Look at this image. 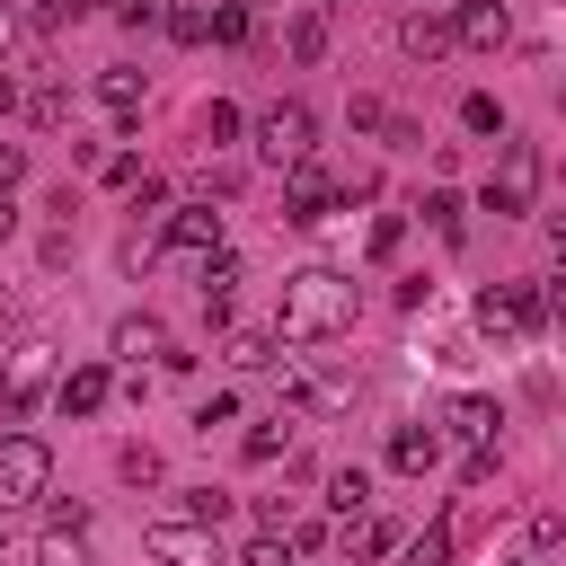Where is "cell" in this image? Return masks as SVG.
Segmentation results:
<instances>
[{"label": "cell", "mask_w": 566, "mask_h": 566, "mask_svg": "<svg viewBox=\"0 0 566 566\" xmlns=\"http://www.w3.org/2000/svg\"><path fill=\"white\" fill-rule=\"evenodd\" d=\"M318 150V115L301 106V97H274L265 115H256V159L265 168H292V159H310Z\"/></svg>", "instance_id": "cell-2"}, {"label": "cell", "mask_w": 566, "mask_h": 566, "mask_svg": "<svg viewBox=\"0 0 566 566\" xmlns=\"http://www.w3.org/2000/svg\"><path fill=\"white\" fill-rule=\"evenodd\" d=\"M9 230H18V212H9V195H0V239H9Z\"/></svg>", "instance_id": "cell-44"}, {"label": "cell", "mask_w": 566, "mask_h": 566, "mask_svg": "<svg viewBox=\"0 0 566 566\" xmlns=\"http://www.w3.org/2000/svg\"><path fill=\"white\" fill-rule=\"evenodd\" d=\"M195 142H203V150H221V142H239V106H230V97H212V106L195 115Z\"/></svg>", "instance_id": "cell-24"}, {"label": "cell", "mask_w": 566, "mask_h": 566, "mask_svg": "<svg viewBox=\"0 0 566 566\" xmlns=\"http://www.w3.org/2000/svg\"><path fill=\"white\" fill-rule=\"evenodd\" d=\"M478 327H486L495 345H522V336L539 327V301H531V283H495V292H478Z\"/></svg>", "instance_id": "cell-8"}, {"label": "cell", "mask_w": 566, "mask_h": 566, "mask_svg": "<svg viewBox=\"0 0 566 566\" xmlns=\"http://www.w3.org/2000/svg\"><path fill=\"white\" fill-rule=\"evenodd\" d=\"M142 539H150V557H159V566H221V539H212L203 522H186V513H159Z\"/></svg>", "instance_id": "cell-6"}, {"label": "cell", "mask_w": 566, "mask_h": 566, "mask_svg": "<svg viewBox=\"0 0 566 566\" xmlns=\"http://www.w3.org/2000/svg\"><path fill=\"white\" fill-rule=\"evenodd\" d=\"M9 44H18V18H9V9H0V53H9Z\"/></svg>", "instance_id": "cell-43"}, {"label": "cell", "mask_w": 566, "mask_h": 566, "mask_svg": "<svg viewBox=\"0 0 566 566\" xmlns=\"http://www.w3.org/2000/svg\"><path fill=\"white\" fill-rule=\"evenodd\" d=\"M27 115H35V124H44V133H53V124H62V115H71V97H62V88H35V97H27Z\"/></svg>", "instance_id": "cell-35"}, {"label": "cell", "mask_w": 566, "mask_h": 566, "mask_svg": "<svg viewBox=\"0 0 566 566\" xmlns=\"http://www.w3.org/2000/svg\"><path fill=\"white\" fill-rule=\"evenodd\" d=\"M177 513H186V522H203V531H221V522H230V495H221V486H186V504H177Z\"/></svg>", "instance_id": "cell-26"}, {"label": "cell", "mask_w": 566, "mask_h": 566, "mask_svg": "<svg viewBox=\"0 0 566 566\" xmlns=\"http://www.w3.org/2000/svg\"><path fill=\"white\" fill-rule=\"evenodd\" d=\"M106 389H115V371H106V363H80V371H62V380H53V407H62V416H97V407H106Z\"/></svg>", "instance_id": "cell-13"}, {"label": "cell", "mask_w": 566, "mask_h": 566, "mask_svg": "<svg viewBox=\"0 0 566 566\" xmlns=\"http://www.w3.org/2000/svg\"><path fill=\"white\" fill-rule=\"evenodd\" d=\"M195 283H203V318H230V301H239V283H248V265H239L230 248H212V256L195 265Z\"/></svg>", "instance_id": "cell-12"}, {"label": "cell", "mask_w": 566, "mask_h": 566, "mask_svg": "<svg viewBox=\"0 0 566 566\" xmlns=\"http://www.w3.org/2000/svg\"><path fill=\"white\" fill-rule=\"evenodd\" d=\"M354 310H363V301H354V283H345L336 265H301V274H283V318H274V327H283L292 345H336V336L354 327Z\"/></svg>", "instance_id": "cell-1"}, {"label": "cell", "mask_w": 566, "mask_h": 566, "mask_svg": "<svg viewBox=\"0 0 566 566\" xmlns=\"http://www.w3.org/2000/svg\"><path fill=\"white\" fill-rule=\"evenodd\" d=\"M442 424H451V433H460V442H495V424H504V407H495V398H478V389H460V398H451V416H442Z\"/></svg>", "instance_id": "cell-17"}, {"label": "cell", "mask_w": 566, "mask_h": 566, "mask_svg": "<svg viewBox=\"0 0 566 566\" xmlns=\"http://www.w3.org/2000/svg\"><path fill=\"white\" fill-rule=\"evenodd\" d=\"M345 548H354V557H389V548H398V522H354Z\"/></svg>", "instance_id": "cell-28"}, {"label": "cell", "mask_w": 566, "mask_h": 566, "mask_svg": "<svg viewBox=\"0 0 566 566\" xmlns=\"http://www.w3.org/2000/svg\"><path fill=\"white\" fill-rule=\"evenodd\" d=\"M106 354H115V363H168L177 345H168V318L124 310V318H115V336H106Z\"/></svg>", "instance_id": "cell-10"}, {"label": "cell", "mask_w": 566, "mask_h": 566, "mask_svg": "<svg viewBox=\"0 0 566 566\" xmlns=\"http://www.w3.org/2000/svg\"><path fill=\"white\" fill-rule=\"evenodd\" d=\"M327 35H336L327 9H301V18L283 27V53H292V62H327Z\"/></svg>", "instance_id": "cell-18"}, {"label": "cell", "mask_w": 566, "mask_h": 566, "mask_svg": "<svg viewBox=\"0 0 566 566\" xmlns=\"http://www.w3.org/2000/svg\"><path fill=\"white\" fill-rule=\"evenodd\" d=\"M460 124H469V133H495V142H504V106H495L486 88H469V97H460Z\"/></svg>", "instance_id": "cell-27"}, {"label": "cell", "mask_w": 566, "mask_h": 566, "mask_svg": "<svg viewBox=\"0 0 566 566\" xmlns=\"http://www.w3.org/2000/svg\"><path fill=\"white\" fill-rule=\"evenodd\" d=\"M504 35H513V9H504V0H460V9H451V44L495 53Z\"/></svg>", "instance_id": "cell-11"}, {"label": "cell", "mask_w": 566, "mask_h": 566, "mask_svg": "<svg viewBox=\"0 0 566 566\" xmlns=\"http://www.w3.org/2000/svg\"><path fill=\"white\" fill-rule=\"evenodd\" d=\"M168 35H177V44H212V27H203V9H195V0H177V18H168Z\"/></svg>", "instance_id": "cell-32"}, {"label": "cell", "mask_w": 566, "mask_h": 566, "mask_svg": "<svg viewBox=\"0 0 566 566\" xmlns=\"http://www.w3.org/2000/svg\"><path fill=\"white\" fill-rule=\"evenodd\" d=\"M424 9H433V0H424Z\"/></svg>", "instance_id": "cell-47"}, {"label": "cell", "mask_w": 566, "mask_h": 566, "mask_svg": "<svg viewBox=\"0 0 566 566\" xmlns=\"http://www.w3.org/2000/svg\"><path fill=\"white\" fill-rule=\"evenodd\" d=\"M230 416H239V398H230V389H212V398L195 407V424H203V433H212V424H230Z\"/></svg>", "instance_id": "cell-37"}, {"label": "cell", "mask_w": 566, "mask_h": 566, "mask_svg": "<svg viewBox=\"0 0 566 566\" xmlns=\"http://www.w3.org/2000/svg\"><path fill=\"white\" fill-rule=\"evenodd\" d=\"M389 469H398V478H433V469H442V433H433V424H398V433H389Z\"/></svg>", "instance_id": "cell-14"}, {"label": "cell", "mask_w": 566, "mask_h": 566, "mask_svg": "<svg viewBox=\"0 0 566 566\" xmlns=\"http://www.w3.org/2000/svg\"><path fill=\"white\" fill-rule=\"evenodd\" d=\"M9 106H18V97H9V80H0V115H9Z\"/></svg>", "instance_id": "cell-45"}, {"label": "cell", "mask_w": 566, "mask_h": 566, "mask_svg": "<svg viewBox=\"0 0 566 566\" xmlns=\"http://www.w3.org/2000/svg\"><path fill=\"white\" fill-rule=\"evenodd\" d=\"M44 486H53V451L35 433H0V513L9 504H35Z\"/></svg>", "instance_id": "cell-3"}, {"label": "cell", "mask_w": 566, "mask_h": 566, "mask_svg": "<svg viewBox=\"0 0 566 566\" xmlns=\"http://www.w3.org/2000/svg\"><path fill=\"white\" fill-rule=\"evenodd\" d=\"M18 177H27V150H18V142H0V195H9Z\"/></svg>", "instance_id": "cell-40"}, {"label": "cell", "mask_w": 566, "mask_h": 566, "mask_svg": "<svg viewBox=\"0 0 566 566\" xmlns=\"http://www.w3.org/2000/svg\"><path fill=\"white\" fill-rule=\"evenodd\" d=\"M327 504H336V513L354 522V513L371 504V469H363V460H354V469H327Z\"/></svg>", "instance_id": "cell-21"}, {"label": "cell", "mask_w": 566, "mask_h": 566, "mask_svg": "<svg viewBox=\"0 0 566 566\" xmlns=\"http://www.w3.org/2000/svg\"><path fill=\"white\" fill-rule=\"evenodd\" d=\"M97 106L133 124V115H142V71H133V62H115V71H97Z\"/></svg>", "instance_id": "cell-19"}, {"label": "cell", "mask_w": 566, "mask_h": 566, "mask_svg": "<svg viewBox=\"0 0 566 566\" xmlns=\"http://www.w3.org/2000/svg\"><path fill=\"white\" fill-rule=\"evenodd\" d=\"M221 354H230L239 371H265V363H274V327H230V345H221Z\"/></svg>", "instance_id": "cell-22"}, {"label": "cell", "mask_w": 566, "mask_h": 566, "mask_svg": "<svg viewBox=\"0 0 566 566\" xmlns=\"http://www.w3.org/2000/svg\"><path fill=\"white\" fill-rule=\"evenodd\" d=\"M115 18H124L133 35H150V27H168V18H177V0H115Z\"/></svg>", "instance_id": "cell-29"}, {"label": "cell", "mask_w": 566, "mask_h": 566, "mask_svg": "<svg viewBox=\"0 0 566 566\" xmlns=\"http://www.w3.org/2000/svg\"><path fill=\"white\" fill-rule=\"evenodd\" d=\"M363 248H371V256H380V265H389V256H398V248H407V221H398V212H380V221H371V239H363Z\"/></svg>", "instance_id": "cell-31"}, {"label": "cell", "mask_w": 566, "mask_h": 566, "mask_svg": "<svg viewBox=\"0 0 566 566\" xmlns=\"http://www.w3.org/2000/svg\"><path fill=\"white\" fill-rule=\"evenodd\" d=\"M115 469H124V478H133V486H159V451H150V442H133V451H124V460H115Z\"/></svg>", "instance_id": "cell-33"}, {"label": "cell", "mask_w": 566, "mask_h": 566, "mask_svg": "<svg viewBox=\"0 0 566 566\" xmlns=\"http://www.w3.org/2000/svg\"><path fill=\"white\" fill-rule=\"evenodd\" d=\"M486 478H495V451H486V442H478V451H469V460H460V486H469V495H478V486H486Z\"/></svg>", "instance_id": "cell-38"}, {"label": "cell", "mask_w": 566, "mask_h": 566, "mask_svg": "<svg viewBox=\"0 0 566 566\" xmlns=\"http://www.w3.org/2000/svg\"><path fill=\"white\" fill-rule=\"evenodd\" d=\"M416 212H424V221H433L442 239H460V230H469V212H460V195H451V186H433V195H424Z\"/></svg>", "instance_id": "cell-25"}, {"label": "cell", "mask_w": 566, "mask_h": 566, "mask_svg": "<svg viewBox=\"0 0 566 566\" xmlns=\"http://www.w3.org/2000/svg\"><path fill=\"white\" fill-rule=\"evenodd\" d=\"M548 248H557V265H566V212H548Z\"/></svg>", "instance_id": "cell-41"}, {"label": "cell", "mask_w": 566, "mask_h": 566, "mask_svg": "<svg viewBox=\"0 0 566 566\" xmlns=\"http://www.w3.org/2000/svg\"><path fill=\"white\" fill-rule=\"evenodd\" d=\"M451 539H460L451 522H424V531H416V539H398V548H407V566H451Z\"/></svg>", "instance_id": "cell-23"}, {"label": "cell", "mask_w": 566, "mask_h": 566, "mask_svg": "<svg viewBox=\"0 0 566 566\" xmlns=\"http://www.w3.org/2000/svg\"><path fill=\"white\" fill-rule=\"evenodd\" d=\"M283 442H292V416H265V424H248L239 460H248V469H265V460H283Z\"/></svg>", "instance_id": "cell-20"}, {"label": "cell", "mask_w": 566, "mask_h": 566, "mask_svg": "<svg viewBox=\"0 0 566 566\" xmlns=\"http://www.w3.org/2000/svg\"><path fill=\"white\" fill-rule=\"evenodd\" d=\"M531 301H539V318H557V327H566V265H557V274H539V292H531Z\"/></svg>", "instance_id": "cell-34"}, {"label": "cell", "mask_w": 566, "mask_h": 566, "mask_svg": "<svg viewBox=\"0 0 566 566\" xmlns=\"http://www.w3.org/2000/svg\"><path fill=\"white\" fill-rule=\"evenodd\" d=\"M9 327H18V301H9V292H0V336H9Z\"/></svg>", "instance_id": "cell-42"}, {"label": "cell", "mask_w": 566, "mask_h": 566, "mask_svg": "<svg viewBox=\"0 0 566 566\" xmlns=\"http://www.w3.org/2000/svg\"><path fill=\"white\" fill-rule=\"evenodd\" d=\"M44 380H62V371H53V345H35V336H27V345L9 354V380H0V424H18V416L35 407V389H44Z\"/></svg>", "instance_id": "cell-9"}, {"label": "cell", "mask_w": 566, "mask_h": 566, "mask_svg": "<svg viewBox=\"0 0 566 566\" xmlns=\"http://www.w3.org/2000/svg\"><path fill=\"white\" fill-rule=\"evenodd\" d=\"M106 0H44V27H80V18H97Z\"/></svg>", "instance_id": "cell-36"}, {"label": "cell", "mask_w": 566, "mask_h": 566, "mask_svg": "<svg viewBox=\"0 0 566 566\" xmlns=\"http://www.w3.org/2000/svg\"><path fill=\"white\" fill-rule=\"evenodd\" d=\"M327 203H336V177H327L318 159H292V168H283V221H292V230H318Z\"/></svg>", "instance_id": "cell-7"}, {"label": "cell", "mask_w": 566, "mask_h": 566, "mask_svg": "<svg viewBox=\"0 0 566 566\" xmlns=\"http://www.w3.org/2000/svg\"><path fill=\"white\" fill-rule=\"evenodd\" d=\"M203 27H212V44H239V35H248V0H221V9H203Z\"/></svg>", "instance_id": "cell-30"}, {"label": "cell", "mask_w": 566, "mask_h": 566, "mask_svg": "<svg viewBox=\"0 0 566 566\" xmlns=\"http://www.w3.org/2000/svg\"><path fill=\"white\" fill-rule=\"evenodd\" d=\"M212 248H221V212H212V203H177V212H159V256L203 265Z\"/></svg>", "instance_id": "cell-5"}, {"label": "cell", "mask_w": 566, "mask_h": 566, "mask_svg": "<svg viewBox=\"0 0 566 566\" xmlns=\"http://www.w3.org/2000/svg\"><path fill=\"white\" fill-rule=\"evenodd\" d=\"M557 522H566V513H557Z\"/></svg>", "instance_id": "cell-46"}, {"label": "cell", "mask_w": 566, "mask_h": 566, "mask_svg": "<svg viewBox=\"0 0 566 566\" xmlns=\"http://www.w3.org/2000/svg\"><path fill=\"white\" fill-rule=\"evenodd\" d=\"M398 53H407V62H442V53H451V18H442V9H416V18L398 27Z\"/></svg>", "instance_id": "cell-16"}, {"label": "cell", "mask_w": 566, "mask_h": 566, "mask_svg": "<svg viewBox=\"0 0 566 566\" xmlns=\"http://www.w3.org/2000/svg\"><path fill=\"white\" fill-rule=\"evenodd\" d=\"M35 566H88V513H53L35 539Z\"/></svg>", "instance_id": "cell-15"}, {"label": "cell", "mask_w": 566, "mask_h": 566, "mask_svg": "<svg viewBox=\"0 0 566 566\" xmlns=\"http://www.w3.org/2000/svg\"><path fill=\"white\" fill-rule=\"evenodd\" d=\"M539 195V150L531 142H504L495 150V177H486V212H531Z\"/></svg>", "instance_id": "cell-4"}, {"label": "cell", "mask_w": 566, "mask_h": 566, "mask_svg": "<svg viewBox=\"0 0 566 566\" xmlns=\"http://www.w3.org/2000/svg\"><path fill=\"white\" fill-rule=\"evenodd\" d=\"M239 566H283V539H274V531H265V539H248V557H239Z\"/></svg>", "instance_id": "cell-39"}]
</instances>
